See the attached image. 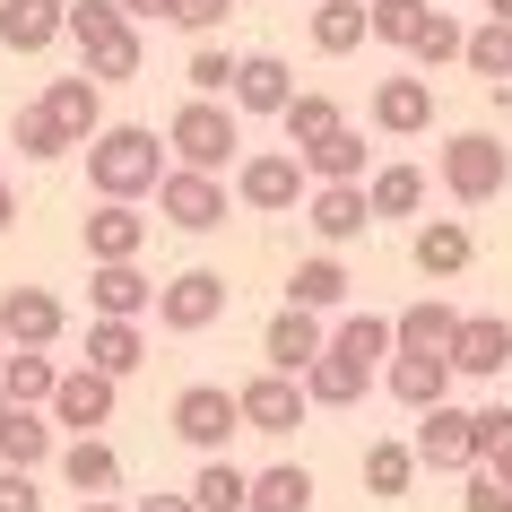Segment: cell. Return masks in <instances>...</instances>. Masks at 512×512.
Listing matches in <instances>:
<instances>
[{
	"label": "cell",
	"instance_id": "cell-20",
	"mask_svg": "<svg viewBox=\"0 0 512 512\" xmlns=\"http://www.w3.org/2000/svg\"><path fill=\"white\" fill-rule=\"evenodd\" d=\"M70 0H0V44L9 53H53Z\"/></svg>",
	"mask_w": 512,
	"mask_h": 512
},
{
	"label": "cell",
	"instance_id": "cell-40",
	"mask_svg": "<svg viewBox=\"0 0 512 512\" xmlns=\"http://www.w3.org/2000/svg\"><path fill=\"white\" fill-rule=\"evenodd\" d=\"M469 426H478V469L512 486V408L504 400H495V408H469Z\"/></svg>",
	"mask_w": 512,
	"mask_h": 512
},
{
	"label": "cell",
	"instance_id": "cell-26",
	"mask_svg": "<svg viewBox=\"0 0 512 512\" xmlns=\"http://www.w3.org/2000/svg\"><path fill=\"white\" fill-rule=\"evenodd\" d=\"M53 382H61V365L44 348H0V400H9V408H44V400H53Z\"/></svg>",
	"mask_w": 512,
	"mask_h": 512
},
{
	"label": "cell",
	"instance_id": "cell-28",
	"mask_svg": "<svg viewBox=\"0 0 512 512\" xmlns=\"http://www.w3.org/2000/svg\"><path fill=\"white\" fill-rule=\"evenodd\" d=\"M243 512H313V469L304 460H278L243 486Z\"/></svg>",
	"mask_w": 512,
	"mask_h": 512
},
{
	"label": "cell",
	"instance_id": "cell-16",
	"mask_svg": "<svg viewBox=\"0 0 512 512\" xmlns=\"http://www.w3.org/2000/svg\"><path fill=\"white\" fill-rule=\"evenodd\" d=\"M61 478L79 504H105L113 486H122V452H113L105 434H79V443H61Z\"/></svg>",
	"mask_w": 512,
	"mask_h": 512
},
{
	"label": "cell",
	"instance_id": "cell-37",
	"mask_svg": "<svg viewBox=\"0 0 512 512\" xmlns=\"http://www.w3.org/2000/svg\"><path fill=\"white\" fill-rule=\"evenodd\" d=\"M356 44H365V0H322V9H313V53H356Z\"/></svg>",
	"mask_w": 512,
	"mask_h": 512
},
{
	"label": "cell",
	"instance_id": "cell-45",
	"mask_svg": "<svg viewBox=\"0 0 512 512\" xmlns=\"http://www.w3.org/2000/svg\"><path fill=\"white\" fill-rule=\"evenodd\" d=\"M61 148H70V139L53 131V113H44V105H18V157L44 165V157H61Z\"/></svg>",
	"mask_w": 512,
	"mask_h": 512
},
{
	"label": "cell",
	"instance_id": "cell-24",
	"mask_svg": "<svg viewBox=\"0 0 512 512\" xmlns=\"http://www.w3.org/2000/svg\"><path fill=\"white\" fill-rule=\"evenodd\" d=\"M452 330H460V313L443 296H426V304H408L400 322H391V356H443V348H452Z\"/></svg>",
	"mask_w": 512,
	"mask_h": 512
},
{
	"label": "cell",
	"instance_id": "cell-34",
	"mask_svg": "<svg viewBox=\"0 0 512 512\" xmlns=\"http://www.w3.org/2000/svg\"><path fill=\"white\" fill-rule=\"evenodd\" d=\"M408 486H417V452H408V443H391V434H382V443H365V495L400 504Z\"/></svg>",
	"mask_w": 512,
	"mask_h": 512
},
{
	"label": "cell",
	"instance_id": "cell-9",
	"mask_svg": "<svg viewBox=\"0 0 512 512\" xmlns=\"http://www.w3.org/2000/svg\"><path fill=\"white\" fill-rule=\"evenodd\" d=\"M408 452H417V469H478V426H469V408H452V400L426 408Z\"/></svg>",
	"mask_w": 512,
	"mask_h": 512
},
{
	"label": "cell",
	"instance_id": "cell-13",
	"mask_svg": "<svg viewBox=\"0 0 512 512\" xmlns=\"http://www.w3.org/2000/svg\"><path fill=\"white\" fill-rule=\"evenodd\" d=\"M235 417H243L252 434H296V426H304V391H296L287 374H252V382L235 391Z\"/></svg>",
	"mask_w": 512,
	"mask_h": 512
},
{
	"label": "cell",
	"instance_id": "cell-51",
	"mask_svg": "<svg viewBox=\"0 0 512 512\" xmlns=\"http://www.w3.org/2000/svg\"><path fill=\"white\" fill-rule=\"evenodd\" d=\"M0 226H18V191L0 183Z\"/></svg>",
	"mask_w": 512,
	"mask_h": 512
},
{
	"label": "cell",
	"instance_id": "cell-2",
	"mask_svg": "<svg viewBox=\"0 0 512 512\" xmlns=\"http://www.w3.org/2000/svg\"><path fill=\"white\" fill-rule=\"evenodd\" d=\"M434 174H443V191H452L460 209H486V200H504V183H512V148L495 131H452L443 157H434Z\"/></svg>",
	"mask_w": 512,
	"mask_h": 512
},
{
	"label": "cell",
	"instance_id": "cell-11",
	"mask_svg": "<svg viewBox=\"0 0 512 512\" xmlns=\"http://www.w3.org/2000/svg\"><path fill=\"white\" fill-rule=\"evenodd\" d=\"M287 96H296V70L278 53H235V87H226V113H287Z\"/></svg>",
	"mask_w": 512,
	"mask_h": 512
},
{
	"label": "cell",
	"instance_id": "cell-25",
	"mask_svg": "<svg viewBox=\"0 0 512 512\" xmlns=\"http://www.w3.org/2000/svg\"><path fill=\"white\" fill-rule=\"evenodd\" d=\"M382 382H391V400L417 408V417L452 400V365H443V356H391V374H382Z\"/></svg>",
	"mask_w": 512,
	"mask_h": 512
},
{
	"label": "cell",
	"instance_id": "cell-48",
	"mask_svg": "<svg viewBox=\"0 0 512 512\" xmlns=\"http://www.w3.org/2000/svg\"><path fill=\"white\" fill-rule=\"evenodd\" d=\"M469 512H512V486L486 478V469H469Z\"/></svg>",
	"mask_w": 512,
	"mask_h": 512
},
{
	"label": "cell",
	"instance_id": "cell-47",
	"mask_svg": "<svg viewBox=\"0 0 512 512\" xmlns=\"http://www.w3.org/2000/svg\"><path fill=\"white\" fill-rule=\"evenodd\" d=\"M0 512H44V495H35L27 469H0Z\"/></svg>",
	"mask_w": 512,
	"mask_h": 512
},
{
	"label": "cell",
	"instance_id": "cell-38",
	"mask_svg": "<svg viewBox=\"0 0 512 512\" xmlns=\"http://www.w3.org/2000/svg\"><path fill=\"white\" fill-rule=\"evenodd\" d=\"M434 18V0H365V35H374V44H417V27H426Z\"/></svg>",
	"mask_w": 512,
	"mask_h": 512
},
{
	"label": "cell",
	"instance_id": "cell-50",
	"mask_svg": "<svg viewBox=\"0 0 512 512\" xmlns=\"http://www.w3.org/2000/svg\"><path fill=\"white\" fill-rule=\"evenodd\" d=\"M113 9H122V18H131V27H139V18H157L165 0H113Z\"/></svg>",
	"mask_w": 512,
	"mask_h": 512
},
{
	"label": "cell",
	"instance_id": "cell-36",
	"mask_svg": "<svg viewBox=\"0 0 512 512\" xmlns=\"http://www.w3.org/2000/svg\"><path fill=\"white\" fill-rule=\"evenodd\" d=\"M460 61H469V70H478V79L504 96V87H512V27H495V18H486V27H469Z\"/></svg>",
	"mask_w": 512,
	"mask_h": 512
},
{
	"label": "cell",
	"instance_id": "cell-23",
	"mask_svg": "<svg viewBox=\"0 0 512 512\" xmlns=\"http://www.w3.org/2000/svg\"><path fill=\"white\" fill-rule=\"evenodd\" d=\"M87 304H96V322H139L157 287L139 278V261H122V270H87Z\"/></svg>",
	"mask_w": 512,
	"mask_h": 512
},
{
	"label": "cell",
	"instance_id": "cell-15",
	"mask_svg": "<svg viewBox=\"0 0 512 512\" xmlns=\"http://www.w3.org/2000/svg\"><path fill=\"white\" fill-rule=\"evenodd\" d=\"M139 243H148V217L96 200V217H87V270H122V261H139Z\"/></svg>",
	"mask_w": 512,
	"mask_h": 512
},
{
	"label": "cell",
	"instance_id": "cell-6",
	"mask_svg": "<svg viewBox=\"0 0 512 512\" xmlns=\"http://www.w3.org/2000/svg\"><path fill=\"white\" fill-rule=\"evenodd\" d=\"M157 209H165V226H183V235H209V226H226V183H217V174H183V165H165Z\"/></svg>",
	"mask_w": 512,
	"mask_h": 512
},
{
	"label": "cell",
	"instance_id": "cell-18",
	"mask_svg": "<svg viewBox=\"0 0 512 512\" xmlns=\"http://www.w3.org/2000/svg\"><path fill=\"white\" fill-rule=\"evenodd\" d=\"M278 122H287V157H313L322 139H339V131H348V113H339V96H322V87H296Z\"/></svg>",
	"mask_w": 512,
	"mask_h": 512
},
{
	"label": "cell",
	"instance_id": "cell-4",
	"mask_svg": "<svg viewBox=\"0 0 512 512\" xmlns=\"http://www.w3.org/2000/svg\"><path fill=\"white\" fill-rule=\"evenodd\" d=\"M174 434H183L191 452L226 460V434H243L235 391H226V382H191V391H174Z\"/></svg>",
	"mask_w": 512,
	"mask_h": 512
},
{
	"label": "cell",
	"instance_id": "cell-30",
	"mask_svg": "<svg viewBox=\"0 0 512 512\" xmlns=\"http://www.w3.org/2000/svg\"><path fill=\"white\" fill-rule=\"evenodd\" d=\"M287 304H296V313H313V322H322L330 304H348V270H339V261H330V252H313V261H296V278H287Z\"/></svg>",
	"mask_w": 512,
	"mask_h": 512
},
{
	"label": "cell",
	"instance_id": "cell-19",
	"mask_svg": "<svg viewBox=\"0 0 512 512\" xmlns=\"http://www.w3.org/2000/svg\"><path fill=\"white\" fill-rule=\"evenodd\" d=\"M408 261H417L426 278H460L469 261H478V235H469L460 217H426V226H417V243H408Z\"/></svg>",
	"mask_w": 512,
	"mask_h": 512
},
{
	"label": "cell",
	"instance_id": "cell-5",
	"mask_svg": "<svg viewBox=\"0 0 512 512\" xmlns=\"http://www.w3.org/2000/svg\"><path fill=\"white\" fill-rule=\"evenodd\" d=\"M226 296H235V287H226V270H183V278H165V287H157V322L191 339V330L226 322Z\"/></svg>",
	"mask_w": 512,
	"mask_h": 512
},
{
	"label": "cell",
	"instance_id": "cell-1",
	"mask_svg": "<svg viewBox=\"0 0 512 512\" xmlns=\"http://www.w3.org/2000/svg\"><path fill=\"white\" fill-rule=\"evenodd\" d=\"M87 183H96V200H113V209H139L148 191L165 183V148L148 122H113V131L87 139Z\"/></svg>",
	"mask_w": 512,
	"mask_h": 512
},
{
	"label": "cell",
	"instance_id": "cell-29",
	"mask_svg": "<svg viewBox=\"0 0 512 512\" xmlns=\"http://www.w3.org/2000/svg\"><path fill=\"white\" fill-rule=\"evenodd\" d=\"M139 356H148V339H139V322H87V374H139Z\"/></svg>",
	"mask_w": 512,
	"mask_h": 512
},
{
	"label": "cell",
	"instance_id": "cell-8",
	"mask_svg": "<svg viewBox=\"0 0 512 512\" xmlns=\"http://www.w3.org/2000/svg\"><path fill=\"white\" fill-rule=\"evenodd\" d=\"M61 296L53 287H0V348H53L61 339Z\"/></svg>",
	"mask_w": 512,
	"mask_h": 512
},
{
	"label": "cell",
	"instance_id": "cell-39",
	"mask_svg": "<svg viewBox=\"0 0 512 512\" xmlns=\"http://www.w3.org/2000/svg\"><path fill=\"white\" fill-rule=\"evenodd\" d=\"M296 165H304V183H365V139L339 131V139H322V148L296 157Z\"/></svg>",
	"mask_w": 512,
	"mask_h": 512
},
{
	"label": "cell",
	"instance_id": "cell-12",
	"mask_svg": "<svg viewBox=\"0 0 512 512\" xmlns=\"http://www.w3.org/2000/svg\"><path fill=\"white\" fill-rule=\"evenodd\" d=\"M53 426H70V443H79V434H96V426H113V382L105 374H87V365H70V374L53 382Z\"/></svg>",
	"mask_w": 512,
	"mask_h": 512
},
{
	"label": "cell",
	"instance_id": "cell-14",
	"mask_svg": "<svg viewBox=\"0 0 512 512\" xmlns=\"http://www.w3.org/2000/svg\"><path fill=\"white\" fill-rule=\"evenodd\" d=\"M322 339H330V330L313 322V313H296V304H278V313H270V330H261V356H270V374H287V382H296L304 365L322 356Z\"/></svg>",
	"mask_w": 512,
	"mask_h": 512
},
{
	"label": "cell",
	"instance_id": "cell-43",
	"mask_svg": "<svg viewBox=\"0 0 512 512\" xmlns=\"http://www.w3.org/2000/svg\"><path fill=\"white\" fill-rule=\"evenodd\" d=\"M183 79L200 105H226V87H235V53H217V44H200V53L183 61Z\"/></svg>",
	"mask_w": 512,
	"mask_h": 512
},
{
	"label": "cell",
	"instance_id": "cell-49",
	"mask_svg": "<svg viewBox=\"0 0 512 512\" xmlns=\"http://www.w3.org/2000/svg\"><path fill=\"white\" fill-rule=\"evenodd\" d=\"M131 512H191V495H139Z\"/></svg>",
	"mask_w": 512,
	"mask_h": 512
},
{
	"label": "cell",
	"instance_id": "cell-42",
	"mask_svg": "<svg viewBox=\"0 0 512 512\" xmlns=\"http://www.w3.org/2000/svg\"><path fill=\"white\" fill-rule=\"evenodd\" d=\"M460 44H469V27H460L452 9H434L426 27H417V44H408V61L417 70H443V61H460Z\"/></svg>",
	"mask_w": 512,
	"mask_h": 512
},
{
	"label": "cell",
	"instance_id": "cell-10",
	"mask_svg": "<svg viewBox=\"0 0 512 512\" xmlns=\"http://www.w3.org/2000/svg\"><path fill=\"white\" fill-rule=\"evenodd\" d=\"M443 365H452V374H478V382L504 374V365H512V322H504V313H460Z\"/></svg>",
	"mask_w": 512,
	"mask_h": 512
},
{
	"label": "cell",
	"instance_id": "cell-44",
	"mask_svg": "<svg viewBox=\"0 0 512 512\" xmlns=\"http://www.w3.org/2000/svg\"><path fill=\"white\" fill-rule=\"evenodd\" d=\"M113 27H131V18H122V9H113V0H70V18H61V35H70V44H105Z\"/></svg>",
	"mask_w": 512,
	"mask_h": 512
},
{
	"label": "cell",
	"instance_id": "cell-53",
	"mask_svg": "<svg viewBox=\"0 0 512 512\" xmlns=\"http://www.w3.org/2000/svg\"><path fill=\"white\" fill-rule=\"evenodd\" d=\"M79 512H122V504H113V495H105V504H79Z\"/></svg>",
	"mask_w": 512,
	"mask_h": 512
},
{
	"label": "cell",
	"instance_id": "cell-33",
	"mask_svg": "<svg viewBox=\"0 0 512 512\" xmlns=\"http://www.w3.org/2000/svg\"><path fill=\"white\" fill-rule=\"evenodd\" d=\"M417 209H426V174L417 165H382L365 183V217H417Z\"/></svg>",
	"mask_w": 512,
	"mask_h": 512
},
{
	"label": "cell",
	"instance_id": "cell-3",
	"mask_svg": "<svg viewBox=\"0 0 512 512\" xmlns=\"http://www.w3.org/2000/svg\"><path fill=\"white\" fill-rule=\"evenodd\" d=\"M235 148H243V122L226 105H200V96H191V105L165 122V157L183 165V174H226Z\"/></svg>",
	"mask_w": 512,
	"mask_h": 512
},
{
	"label": "cell",
	"instance_id": "cell-32",
	"mask_svg": "<svg viewBox=\"0 0 512 512\" xmlns=\"http://www.w3.org/2000/svg\"><path fill=\"white\" fill-rule=\"evenodd\" d=\"M44 460H53V426H44V417H35V408H9V426H0V469H44Z\"/></svg>",
	"mask_w": 512,
	"mask_h": 512
},
{
	"label": "cell",
	"instance_id": "cell-7",
	"mask_svg": "<svg viewBox=\"0 0 512 512\" xmlns=\"http://www.w3.org/2000/svg\"><path fill=\"white\" fill-rule=\"evenodd\" d=\"M235 200H243V209H261V217L296 209V200H304V165L287 157V148H261V157H243V165H235Z\"/></svg>",
	"mask_w": 512,
	"mask_h": 512
},
{
	"label": "cell",
	"instance_id": "cell-21",
	"mask_svg": "<svg viewBox=\"0 0 512 512\" xmlns=\"http://www.w3.org/2000/svg\"><path fill=\"white\" fill-rule=\"evenodd\" d=\"M35 105L53 113V131L70 139V148H87V139L105 131V96H96V87H87V79H53V87H44V96H35Z\"/></svg>",
	"mask_w": 512,
	"mask_h": 512
},
{
	"label": "cell",
	"instance_id": "cell-27",
	"mask_svg": "<svg viewBox=\"0 0 512 512\" xmlns=\"http://www.w3.org/2000/svg\"><path fill=\"white\" fill-rule=\"evenodd\" d=\"M296 391H304V408H356V400H365V365H348V356L322 348V356L296 374Z\"/></svg>",
	"mask_w": 512,
	"mask_h": 512
},
{
	"label": "cell",
	"instance_id": "cell-35",
	"mask_svg": "<svg viewBox=\"0 0 512 512\" xmlns=\"http://www.w3.org/2000/svg\"><path fill=\"white\" fill-rule=\"evenodd\" d=\"M322 348H330V356H348V365H365V374H374V356H391V322H382V313H348V322L330 330Z\"/></svg>",
	"mask_w": 512,
	"mask_h": 512
},
{
	"label": "cell",
	"instance_id": "cell-54",
	"mask_svg": "<svg viewBox=\"0 0 512 512\" xmlns=\"http://www.w3.org/2000/svg\"><path fill=\"white\" fill-rule=\"evenodd\" d=\"M0 426H9V400H0Z\"/></svg>",
	"mask_w": 512,
	"mask_h": 512
},
{
	"label": "cell",
	"instance_id": "cell-31",
	"mask_svg": "<svg viewBox=\"0 0 512 512\" xmlns=\"http://www.w3.org/2000/svg\"><path fill=\"white\" fill-rule=\"evenodd\" d=\"M148 70V44H139V27H113L105 44H87V87H113V79H139Z\"/></svg>",
	"mask_w": 512,
	"mask_h": 512
},
{
	"label": "cell",
	"instance_id": "cell-17",
	"mask_svg": "<svg viewBox=\"0 0 512 512\" xmlns=\"http://www.w3.org/2000/svg\"><path fill=\"white\" fill-rule=\"evenodd\" d=\"M304 226L322 243H356L374 217H365V183H322V191H304Z\"/></svg>",
	"mask_w": 512,
	"mask_h": 512
},
{
	"label": "cell",
	"instance_id": "cell-41",
	"mask_svg": "<svg viewBox=\"0 0 512 512\" xmlns=\"http://www.w3.org/2000/svg\"><path fill=\"white\" fill-rule=\"evenodd\" d=\"M243 469L235 460H200V478H191V512H243Z\"/></svg>",
	"mask_w": 512,
	"mask_h": 512
},
{
	"label": "cell",
	"instance_id": "cell-46",
	"mask_svg": "<svg viewBox=\"0 0 512 512\" xmlns=\"http://www.w3.org/2000/svg\"><path fill=\"white\" fill-rule=\"evenodd\" d=\"M226 9H235V0H165L157 18H174L183 35H209V27H226Z\"/></svg>",
	"mask_w": 512,
	"mask_h": 512
},
{
	"label": "cell",
	"instance_id": "cell-52",
	"mask_svg": "<svg viewBox=\"0 0 512 512\" xmlns=\"http://www.w3.org/2000/svg\"><path fill=\"white\" fill-rule=\"evenodd\" d=\"M486 9H495V27H512V0H486Z\"/></svg>",
	"mask_w": 512,
	"mask_h": 512
},
{
	"label": "cell",
	"instance_id": "cell-22",
	"mask_svg": "<svg viewBox=\"0 0 512 512\" xmlns=\"http://www.w3.org/2000/svg\"><path fill=\"white\" fill-rule=\"evenodd\" d=\"M426 122H434V79H382L374 87V131L417 139Z\"/></svg>",
	"mask_w": 512,
	"mask_h": 512
}]
</instances>
